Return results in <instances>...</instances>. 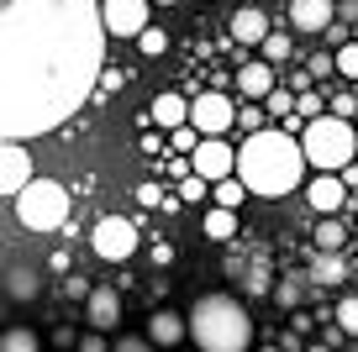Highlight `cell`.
Segmentation results:
<instances>
[{
    "label": "cell",
    "mask_w": 358,
    "mask_h": 352,
    "mask_svg": "<svg viewBox=\"0 0 358 352\" xmlns=\"http://www.w3.org/2000/svg\"><path fill=\"white\" fill-rule=\"evenodd\" d=\"M264 105H268V116H285V122H290V116H295V105H301V95L280 85V89H274V95L264 100Z\"/></svg>",
    "instance_id": "484cf974"
},
{
    "label": "cell",
    "mask_w": 358,
    "mask_h": 352,
    "mask_svg": "<svg viewBox=\"0 0 358 352\" xmlns=\"http://www.w3.org/2000/svg\"><path fill=\"white\" fill-rule=\"evenodd\" d=\"M332 116H337V122L358 116V95H337V100H332Z\"/></svg>",
    "instance_id": "d590c367"
},
{
    "label": "cell",
    "mask_w": 358,
    "mask_h": 352,
    "mask_svg": "<svg viewBox=\"0 0 358 352\" xmlns=\"http://www.w3.org/2000/svg\"><path fill=\"white\" fill-rule=\"evenodd\" d=\"M316 247H322V253H337V247L348 242V231H343V221L337 216H327V221H316V237H311Z\"/></svg>",
    "instance_id": "603a6c76"
},
{
    "label": "cell",
    "mask_w": 358,
    "mask_h": 352,
    "mask_svg": "<svg viewBox=\"0 0 358 352\" xmlns=\"http://www.w3.org/2000/svg\"><path fill=\"white\" fill-rule=\"evenodd\" d=\"M306 147L295 142L290 132H258V137H243L237 147V179L248 184V195H264V200H280L290 189H301L306 179Z\"/></svg>",
    "instance_id": "7a4b0ae2"
},
{
    "label": "cell",
    "mask_w": 358,
    "mask_h": 352,
    "mask_svg": "<svg viewBox=\"0 0 358 352\" xmlns=\"http://www.w3.org/2000/svg\"><path fill=\"white\" fill-rule=\"evenodd\" d=\"M237 89H243L248 100H268L274 89H280V85H274V64H264V58L243 64V68H237Z\"/></svg>",
    "instance_id": "9a60e30c"
},
{
    "label": "cell",
    "mask_w": 358,
    "mask_h": 352,
    "mask_svg": "<svg viewBox=\"0 0 358 352\" xmlns=\"http://www.w3.org/2000/svg\"><path fill=\"white\" fill-rule=\"evenodd\" d=\"M190 337L201 352H248L253 347V321L232 295H201L190 305Z\"/></svg>",
    "instance_id": "3957f363"
},
{
    "label": "cell",
    "mask_w": 358,
    "mask_h": 352,
    "mask_svg": "<svg viewBox=\"0 0 358 352\" xmlns=\"http://www.w3.org/2000/svg\"><path fill=\"white\" fill-rule=\"evenodd\" d=\"M90 247H95V258H106V263H127V258L137 253V226L127 216H101L95 231H90Z\"/></svg>",
    "instance_id": "8992f818"
},
{
    "label": "cell",
    "mask_w": 358,
    "mask_h": 352,
    "mask_svg": "<svg viewBox=\"0 0 358 352\" xmlns=\"http://www.w3.org/2000/svg\"><path fill=\"white\" fill-rule=\"evenodd\" d=\"M232 37H237V43H258V47H264L268 43V16L258 11V6H243V11L232 16Z\"/></svg>",
    "instance_id": "ac0fdd59"
},
{
    "label": "cell",
    "mask_w": 358,
    "mask_h": 352,
    "mask_svg": "<svg viewBox=\"0 0 358 352\" xmlns=\"http://www.w3.org/2000/svg\"><path fill=\"white\" fill-rule=\"evenodd\" d=\"M153 6H174V0H153Z\"/></svg>",
    "instance_id": "b9f144b4"
},
{
    "label": "cell",
    "mask_w": 358,
    "mask_h": 352,
    "mask_svg": "<svg viewBox=\"0 0 358 352\" xmlns=\"http://www.w3.org/2000/svg\"><path fill=\"white\" fill-rule=\"evenodd\" d=\"M190 168L206 179V184H222V179H237V147H227V137H206L201 147H195Z\"/></svg>",
    "instance_id": "ba28073f"
},
{
    "label": "cell",
    "mask_w": 358,
    "mask_h": 352,
    "mask_svg": "<svg viewBox=\"0 0 358 352\" xmlns=\"http://www.w3.org/2000/svg\"><path fill=\"white\" fill-rule=\"evenodd\" d=\"M337 74H343V79H358V43L337 47Z\"/></svg>",
    "instance_id": "d6a6232c"
},
{
    "label": "cell",
    "mask_w": 358,
    "mask_h": 352,
    "mask_svg": "<svg viewBox=\"0 0 358 352\" xmlns=\"http://www.w3.org/2000/svg\"><path fill=\"white\" fill-rule=\"evenodd\" d=\"M79 352H111V342L101 331H90V337H79Z\"/></svg>",
    "instance_id": "8d00e7d4"
},
{
    "label": "cell",
    "mask_w": 358,
    "mask_h": 352,
    "mask_svg": "<svg viewBox=\"0 0 358 352\" xmlns=\"http://www.w3.org/2000/svg\"><path fill=\"white\" fill-rule=\"evenodd\" d=\"M211 200H216L222 210H237V205L248 200V184H243V179H222V184L211 189Z\"/></svg>",
    "instance_id": "cb8c5ba5"
},
{
    "label": "cell",
    "mask_w": 358,
    "mask_h": 352,
    "mask_svg": "<svg viewBox=\"0 0 358 352\" xmlns=\"http://www.w3.org/2000/svg\"><path fill=\"white\" fill-rule=\"evenodd\" d=\"M101 0H0V132L48 137L90 100L106 58Z\"/></svg>",
    "instance_id": "6da1fadb"
},
{
    "label": "cell",
    "mask_w": 358,
    "mask_h": 352,
    "mask_svg": "<svg viewBox=\"0 0 358 352\" xmlns=\"http://www.w3.org/2000/svg\"><path fill=\"white\" fill-rule=\"evenodd\" d=\"M295 53V43L285 32H268V43H264V64H285V58Z\"/></svg>",
    "instance_id": "83f0119b"
},
{
    "label": "cell",
    "mask_w": 358,
    "mask_h": 352,
    "mask_svg": "<svg viewBox=\"0 0 358 352\" xmlns=\"http://www.w3.org/2000/svg\"><path fill=\"white\" fill-rule=\"evenodd\" d=\"M137 200H143V205H169V195L158 184H143V189H137Z\"/></svg>",
    "instance_id": "74e56055"
},
{
    "label": "cell",
    "mask_w": 358,
    "mask_h": 352,
    "mask_svg": "<svg viewBox=\"0 0 358 352\" xmlns=\"http://www.w3.org/2000/svg\"><path fill=\"white\" fill-rule=\"evenodd\" d=\"M301 147H306V163L316 174H343L358 153V132L348 122H337V116H322V122H311L301 132Z\"/></svg>",
    "instance_id": "277c9868"
},
{
    "label": "cell",
    "mask_w": 358,
    "mask_h": 352,
    "mask_svg": "<svg viewBox=\"0 0 358 352\" xmlns=\"http://www.w3.org/2000/svg\"><path fill=\"white\" fill-rule=\"evenodd\" d=\"M206 195H211V184H206L201 174H185V179H179V205H201Z\"/></svg>",
    "instance_id": "4316f807"
},
{
    "label": "cell",
    "mask_w": 358,
    "mask_h": 352,
    "mask_svg": "<svg viewBox=\"0 0 358 352\" xmlns=\"http://www.w3.org/2000/svg\"><path fill=\"white\" fill-rule=\"evenodd\" d=\"M322 110H327V100H322V95H316V89H311V95H301V105H295V116H306V126H311V122H322Z\"/></svg>",
    "instance_id": "1f68e13d"
},
{
    "label": "cell",
    "mask_w": 358,
    "mask_h": 352,
    "mask_svg": "<svg viewBox=\"0 0 358 352\" xmlns=\"http://www.w3.org/2000/svg\"><path fill=\"white\" fill-rule=\"evenodd\" d=\"M306 68H311V79L337 74V53H311V58H306Z\"/></svg>",
    "instance_id": "836d02e7"
},
{
    "label": "cell",
    "mask_w": 358,
    "mask_h": 352,
    "mask_svg": "<svg viewBox=\"0 0 358 352\" xmlns=\"http://www.w3.org/2000/svg\"><path fill=\"white\" fill-rule=\"evenodd\" d=\"M11 205H16V221L27 231H58L69 221V189L58 179H32Z\"/></svg>",
    "instance_id": "5b68a950"
},
{
    "label": "cell",
    "mask_w": 358,
    "mask_h": 352,
    "mask_svg": "<svg viewBox=\"0 0 358 352\" xmlns=\"http://www.w3.org/2000/svg\"><path fill=\"white\" fill-rule=\"evenodd\" d=\"M85 316H90V326H95V331L106 337V331H111L116 321H122V295H116L111 284H95V295L85 300Z\"/></svg>",
    "instance_id": "7c38bea8"
},
{
    "label": "cell",
    "mask_w": 358,
    "mask_h": 352,
    "mask_svg": "<svg viewBox=\"0 0 358 352\" xmlns=\"http://www.w3.org/2000/svg\"><path fill=\"white\" fill-rule=\"evenodd\" d=\"M169 263H174V247H169V242H153V268H169Z\"/></svg>",
    "instance_id": "ab89813d"
},
{
    "label": "cell",
    "mask_w": 358,
    "mask_h": 352,
    "mask_svg": "<svg viewBox=\"0 0 358 352\" xmlns=\"http://www.w3.org/2000/svg\"><path fill=\"white\" fill-rule=\"evenodd\" d=\"M185 337H190V316H179V310H153L148 316V342L153 347H179Z\"/></svg>",
    "instance_id": "8fae6325"
},
{
    "label": "cell",
    "mask_w": 358,
    "mask_h": 352,
    "mask_svg": "<svg viewBox=\"0 0 358 352\" xmlns=\"http://www.w3.org/2000/svg\"><path fill=\"white\" fill-rule=\"evenodd\" d=\"M111 352H158V347H153L148 337H116V347H111Z\"/></svg>",
    "instance_id": "e575fe53"
},
{
    "label": "cell",
    "mask_w": 358,
    "mask_h": 352,
    "mask_svg": "<svg viewBox=\"0 0 358 352\" xmlns=\"http://www.w3.org/2000/svg\"><path fill=\"white\" fill-rule=\"evenodd\" d=\"M0 352H43V342H37L32 326H6V337H0Z\"/></svg>",
    "instance_id": "7402d4cb"
},
{
    "label": "cell",
    "mask_w": 358,
    "mask_h": 352,
    "mask_svg": "<svg viewBox=\"0 0 358 352\" xmlns=\"http://www.w3.org/2000/svg\"><path fill=\"white\" fill-rule=\"evenodd\" d=\"M306 279H311V289H332V284H348V263L337 253H316L311 268H306Z\"/></svg>",
    "instance_id": "e0dca14e"
},
{
    "label": "cell",
    "mask_w": 358,
    "mask_h": 352,
    "mask_svg": "<svg viewBox=\"0 0 358 352\" xmlns=\"http://www.w3.org/2000/svg\"><path fill=\"white\" fill-rule=\"evenodd\" d=\"M148 6L153 0H101L106 32L111 37H143L148 32Z\"/></svg>",
    "instance_id": "9c48e42d"
},
{
    "label": "cell",
    "mask_w": 358,
    "mask_h": 352,
    "mask_svg": "<svg viewBox=\"0 0 358 352\" xmlns=\"http://www.w3.org/2000/svg\"><path fill=\"white\" fill-rule=\"evenodd\" d=\"M190 126L201 137H227L237 126V105L222 95V89H206V95L190 100Z\"/></svg>",
    "instance_id": "52a82bcc"
},
{
    "label": "cell",
    "mask_w": 358,
    "mask_h": 352,
    "mask_svg": "<svg viewBox=\"0 0 358 352\" xmlns=\"http://www.w3.org/2000/svg\"><path fill=\"white\" fill-rule=\"evenodd\" d=\"M337 16L332 0H290V27L295 32H327Z\"/></svg>",
    "instance_id": "5bb4252c"
},
{
    "label": "cell",
    "mask_w": 358,
    "mask_h": 352,
    "mask_svg": "<svg viewBox=\"0 0 358 352\" xmlns=\"http://www.w3.org/2000/svg\"><path fill=\"white\" fill-rule=\"evenodd\" d=\"M201 231L211 237V242H232L237 237V210H222V205H211L201 216Z\"/></svg>",
    "instance_id": "ffe728a7"
},
{
    "label": "cell",
    "mask_w": 358,
    "mask_h": 352,
    "mask_svg": "<svg viewBox=\"0 0 358 352\" xmlns=\"http://www.w3.org/2000/svg\"><path fill=\"white\" fill-rule=\"evenodd\" d=\"M148 122L164 126V132H179V126H190V100L185 95H158L153 110H148Z\"/></svg>",
    "instance_id": "2e32d148"
},
{
    "label": "cell",
    "mask_w": 358,
    "mask_h": 352,
    "mask_svg": "<svg viewBox=\"0 0 358 352\" xmlns=\"http://www.w3.org/2000/svg\"><path fill=\"white\" fill-rule=\"evenodd\" d=\"M137 47H143V53H148V58H158V53H169V32H164V27H148V32H143V37H137Z\"/></svg>",
    "instance_id": "f546056e"
},
{
    "label": "cell",
    "mask_w": 358,
    "mask_h": 352,
    "mask_svg": "<svg viewBox=\"0 0 358 352\" xmlns=\"http://www.w3.org/2000/svg\"><path fill=\"white\" fill-rule=\"evenodd\" d=\"M332 321H337V331H348V337H358V295H348V300H337V310H332Z\"/></svg>",
    "instance_id": "d4e9b609"
},
{
    "label": "cell",
    "mask_w": 358,
    "mask_h": 352,
    "mask_svg": "<svg viewBox=\"0 0 358 352\" xmlns=\"http://www.w3.org/2000/svg\"><path fill=\"white\" fill-rule=\"evenodd\" d=\"M306 200H311V210L327 221V216H337V210H343L348 189H343V179H337V174H316L311 189H306Z\"/></svg>",
    "instance_id": "4fadbf2b"
},
{
    "label": "cell",
    "mask_w": 358,
    "mask_h": 352,
    "mask_svg": "<svg viewBox=\"0 0 358 352\" xmlns=\"http://www.w3.org/2000/svg\"><path fill=\"white\" fill-rule=\"evenodd\" d=\"M64 295H69V300H90V295H95V289H90L85 279H64Z\"/></svg>",
    "instance_id": "f35d334b"
},
{
    "label": "cell",
    "mask_w": 358,
    "mask_h": 352,
    "mask_svg": "<svg viewBox=\"0 0 358 352\" xmlns=\"http://www.w3.org/2000/svg\"><path fill=\"white\" fill-rule=\"evenodd\" d=\"M37 284H43L37 268H11V274H6V295H11V300H32Z\"/></svg>",
    "instance_id": "44dd1931"
},
{
    "label": "cell",
    "mask_w": 358,
    "mask_h": 352,
    "mask_svg": "<svg viewBox=\"0 0 358 352\" xmlns=\"http://www.w3.org/2000/svg\"><path fill=\"white\" fill-rule=\"evenodd\" d=\"M27 184H32V158H27L22 142H6V153H0V195L16 200Z\"/></svg>",
    "instance_id": "30bf717a"
},
{
    "label": "cell",
    "mask_w": 358,
    "mask_h": 352,
    "mask_svg": "<svg viewBox=\"0 0 358 352\" xmlns=\"http://www.w3.org/2000/svg\"><path fill=\"white\" fill-rule=\"evenodd\" d=\"M264 116H268V110H258V105H237V126H243V132H248V137H258V132H268V126H264Z\"/></svg>",
    "instance_id": "f1b7e54d"
},
{
    "label": "cell",
    "mask_w": 358,
    "mask_h": 352,
    "mask_svg": "<svg viewBox=\"0 0 358 352\" xmlns=\"http://www.w3.org/2000/svg\"><path fill=\"white\" fill-rule=\"evenodd\" d=\"M274 284H280V279H268V268H248V295H274Z\"/></svg>",
    "instance_id": "4dcf8cb0"
},
{
    "label": "cell",
    "mask_w": 358,
    "mask_h": 352,
    "mask_svg": "<svg viewBox=\"0 0 358 352\" xmlns=\"http://www.w3.org/2000/svg\"><path fill=\"white\" fill-rule=\"evenodd\" d=\"M306 295H311V279H306V274H285L280 284H274V305H280V310H301Z\"/></svg>",
    "instance_id": "d6986e66"
},
{
    "label": "cell",
    "mask_w": 358,
    "mask_h": 352,
    "mask_svg": "<svg viewBox=\"0 0 358 352\" xmlns=\"http://www.w3.org/2000/svg\"><path fill=\"white\" fill-rule=\"evenodd\" d=\"M306 352H332V347H322V342H316V347H306Z\"/></svg>",
    "instance_id": "60d3db41"
}]
</instances>
